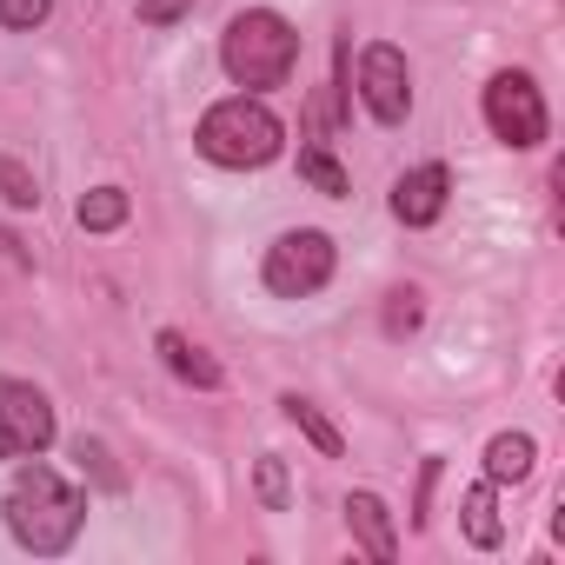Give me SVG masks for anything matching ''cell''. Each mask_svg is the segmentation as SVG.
Listing matches in <instances>:
<instances>
[{
  "instance_id": "52a82bcc",
  "label": "cell",
  "mask_w": 565,
  "mask_h": 565,
  "mask_svg": "<svg viewBox=\"0 0 565 565\" xmlns=\"http://www.w3.org/2000/svg\"><path fill=\"white\" fill-rule=\"evenodd\" d=\"M360 100H366V114L380 127H399L413 114V67H406V54L393 41H373L360 54Z\"/></svg>"
},
{
  "instance_id": "8fae6325",
  "label": "cell",
  "mask_w": 565,
  "mask_h": 565,
  "mask_svg": "<svg viewBox=\"0 0 565 565\" xmlns=\"http://www.w3.org/2000/svg\"><path fill=\"white\" fill-rule=\"evenodd\" d=\"M532 459H539L532 433H492V439H486V479H492V486L532 479Z\"/></svg>"
},
{
  "instance_id": "ba28073f",
  "label": "cell",
  "mask_w": 565,
  "mask_h": 565,
  "mask_svg": "<svg viewBox=\"0 0 565 565\" xmlns=\"http://www.w3.org/2000/svg\"><path fill=\"white\" fill-rule=\"evenodd\" d=\"M446 200H452V167H446V160H426V167L399 173V186H393V220H399V226H433V220L446 213Z\"/></svg>"
},
{
  "instance_id": "3957f363",
  "label": "cell",
  "mask_w": 565,
  "mask_h": 565,
  "mask_svg": "<svg viewBox=\"0 0 565 565\" xmlns=\"http://www.w3.org/2000/svg\"><path fill=\"white\" fill-rule=\"evenodd\" d=\"M193 147H200L213 167H266L279 147H287V127H279V114H273L259 94H233V100H213V107L200 114Z\"/></svg>"
},
{
  "instance_id": "ac0fdd59",
  "label": "cell",
  "mask_w": 565,
  "mask_h": 565,
  "mask_svg": "<svg viewBox=\"0 0 565 565\" xmlns=\"http://www.w3.org/2000/svg\"><path fill=\"white\" fill-rule=\"evenodd\" d=\"M0 200H8L14 213H34V206H41V180H34L14 153H0Z\"/></svg>"
},
{
  "instance_id": "30bf717a",
  "label": "cell",
  "mask_w": 565,
  "mask_h": 565,
  "mask_svg": "<svg viewBox=\"0 0 565 565\" xmlns=\"http://www.w3.org/2000/svg\"><path fill=\"white\" fill-rule=\"evenodd\" d=\"M347 532L360 539L366 558H380V565L399 558V532H393V512H386L380 492H353V499H347Z\"/></svg>"
},
{
  "instance_id": "5bb4252c",
  "label": "cell",
  "mask_w": 565,
  "mask_h": 565,
  "mask_svg": "<svg viewBox=\"0 0 565 565\" xmlns=\"http://www.w3.org/2000/svg\"><path fill=\"white\" fill-rule=\"evenodd\" d=\"M300 180H307L313 193H327V200H347V193H353L347 167H340V160H333L320 140H307V147H300Z\"/></svg>"
},
{
  "instance_id": "7402d4cb",
  "label": "cell",
  "mask_w": 565,
  "mask_h": 565,
  "mask_svg": "<svg viewBox=\"0 0 565 565\" xmlns=\"http://www.w3.org/2000/svg\"><path fill=\"white\" fill-rule=\"evenodd\" d=\"M433 486H439V459H419V486H413V525L433 519Z\"/></svg>"
},
{
  "instance_id": "6da1fadb",
  "label": "cell",
  "mask_w": 565,
  "mask_h": 565,
  "mask_svg": "<svg viewBox=\"0 0 565 565\" xmlns=\"http://www.w3.org/2000/svg\"><path fill=\"white\" fill-rule=\"evenodd\" d=\"M8 532L14 545H28L34 558H61L74 539H81V519H87V499L54 472V466H21L14 486H8Z\"/></svg>"
},
{
  "instance_id": "44dd1931",
  "label": "cell",
  "mask_w": 565,
  "mask_h": 565,
  "mask_svg": "<svg viewBox=\"0 0 565 565\" xmlns=\"http://www.w3.org/2000/svg\"><path fill=\"white\" fill-rule=\"evenodd\" d=\"M200 8V0H134V14L147 21V28H173V21H186Z\"/></svg>"
},
{
  "instance_id": "8992f818",
  "label": "cell",
  "mask_w": 565,
  "mask_h": 565,
  "mask_svg": "<svg viewBox=\"0 0 565 565\" xmlns=\"http://www.w3.org/2000/svg\"><path fill=\"white\" fill-rule=\"evenodd\" d=\"M54 446V406L41 386L0 373V459H41Z\"/></svg>"
},
{
  "instance_id": "7c38bea8",
  "label": "cell",
  "mask_w": 565,
  "mask_h": 565,
  "mask_svg": "<svg viewBox=\"0 0 565 565\" xmlns=\"http://www.w3.org/2000/svg\"><path fill=\"white\" fill-rule=\"evenodd\" d=\"M459 512H466V539H472L479 552H499V545H505V519H499V505H492V479L466 486Z\"/></svg>"
},
{
  "instance_id": "ffe728a7",
  "label": "cell",
  "mask_w": 565,
  "mask_h": 565,
  "mask_svg": "<svg viewBox=\"0 0 565 565\" xmlns=\"http://www.w3.org/2000/svg\"><path fill=\"white\" fill-rule=\"evenodd\" d=\"M419 320H426V307H419V294H413V287L386 300V340H406V333H419Z\"/></svg>"
},
{
  "instance_id": "9a60e30c",
  "label": "cell",
  "mask_w": 565,
  "mask_h": 565,
  "mask_svg": "<svg viewBox=\"0 0 565 565\" xmlns=\"http://www.w3.org/2000/svg\"><path fill=\"white\" fill-rule=\"evenodd\" d=\"M127 213H134V200H127L120 186H94V193H81V206H74V220H81L87 233H114V226H127Z\"/></svg>"
},
{
  "instance_id": "2e32d148",
  "label": "cell",
  "mask_w": 565,
  "mask_h": 565,
  "mask_svg": "<svg viewBox=\"0 0 565 565\" xmlns=\"http://www.w3.org/2000/svg\"><path fill=\"white\" fill-rule=\"evenodd\" d=\"M74 466H81L100 492H127V472H120V466L107 459V446H100V439H87V433L74 439Z\"/></svg>"
},
{
  "instance_id": "7a4b0ae2",
  "label": "cell",
  "mask_w": 565,
  "mask_h": 565,
  "mask_svg": "<svg viewBox=\"0 0 565 565\" xmlns=\"http://www.w3.org/2000/svg\"><path fill=\"white\" fill-rule=\"evenodd\" d=\"M220 67H226V81L246 87V94L287 87L294 67H300V34H294V21H279L273 8L233 14L226 34H220Z\"/></svg>"
},
{
  "instance_id": "4fadbf2b",
  "label": "cell",
  "mask_w": 565,
  "mask_h": 565,
  "mask_svg": "<svg viewBox=\"0 0 565 565\" xmlns=\"http://www.w3.org/2000/svg\"><path fill=\"white\" fill-rule=\"evenodd\" d=\"M279 413H287V419H294V426H300V433H307V439H313L320 452H327V459H347V433H340V426H333V419H327V413H320L313 399L287 393V399H279Z\"/></svg>"
},
{
  "instance_id": "9c48e42d",
  "label": "cell",
  "mask_w": 565,
  "mask_h": 565,
  "mask_svg": "<svg viewBox=\"0 0 565 565\" xmlns=\"http://www.w3.org/2000/svg\"><path fill=\"white\" fill-rule=\"evenodd\" d=\"M153 353L167 360V373L180 380V386H193V393H220L226 386V366L206 353V347H193L186 333H173V327H160L153 333Z\"/></svg>"
},
{
  "instance_id": "603a6c76",
  "label": "cell",
  "mask_w": 565,
  "mask_h": 565,
  "mask_svg": "<svg viewBox=\"0 0 565 565\" xmlns=\"http://www.w3.org/2000/svg\"><path fill=\"white\" fill-rule=\"evenodd\" d=\"M0 253H8V259H14V266H34V253H28V246H21V239H14V233H8V226H0Z\"/></svg>"
},
{
  "instance_id": "e0dca14e",
  "label": "cell",
  "mask_w": 565,
  "mask_h": 565,
  "mask_svg": "<svg viewBox=\"0 0 565 565\" xmlns=\"http://www.w3.org/2000/svg\"><path fill=\"white\" fill-rule=\"evenodd\" d=\"M253 492H259V505H266V512H287V505H294V486H287V459L259 452V466H253Z\"/></svg>"
},
{
  "instance_id": "d6986e66",
  "label": "cell",
  "mask_w": 565,
  "mask_h": 565,
  "mask_svg": "<svg viewBox=\"0 0 565 565\" xmlns=\"http://www.w3.org/2000/svg\"><path fill=\"white\" fill-rule=\"evenodd\" d=\"M47 14H54V0H0V28H14V34L47 28Z\"/></svg>"
},
{
  "instance_id": "277c9868",
  "label": "cell",
  "mask_w": 565,
  "mask_h": 565,
  "mask_svg": "<svg viewBox=\"0 0 565 565\" xmlns=\"http://www.w3.org/2000/svg\"><path fill=\"white\" fill-rule=\"evenodd\" d=\"M333 266H340L333 239H327L320 226H294V233H279V239L266 246L259 279H266L273 300H313L327 279H333Z\"/></svg>"
},
{
  "instance_id": "5b68a950",
  "label": "cell",
  "mask_w": 565,
  "mask_h": 565,
  "mask_svg": "<svg viewBox=\"0 0 565 565\" xmlns=\"http://www.w3.org/2000/svg\"><path fill=\"white\" fill-rule=\"evenodd\" d=\"M486 127H492V140H505L519 153L545 147L552 120H545V100H539L532 74H492V87H486Z\"/></svg>"
}]
</instances>
